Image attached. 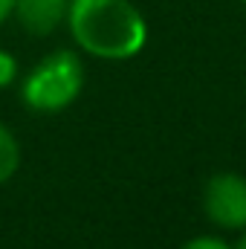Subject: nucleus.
<instances>
[{"label": "nucleus", "mask_w": 246, "mask_h": 249, "mask_svg": "<svg viewBox=\"0 0 246 249\" xmlns=\"http://www.w3.org/2000/svg\"><path fill=\"white\" fill-rule=\"evenodd\" d=\"M67 29L99 61H130L148 44V23L130 0H70Z\"/></svg>", "instance_id": "obj_1"}, {"label": "nucleus", "mask_w": 246, "mask_h": 249, "mask_svg": "<svg viewBox=\"0 0 246 249\" xmlns=\"http://www.w3.org/2000/svg\"><path fill=\"white\" fill-rule=\"evenodd\" d=\"M84 90V64L72 50H55L35 64L23 84L20 99L35 113H61Z\"/></svg>", "instance_id": "obj_2"}, {"label": "nucleus", "mask_w": 246, "mask_h": 249, "mask_svg": "<svg viewBox=\"0 0 246 249\" xmlns=\"http://www.w3.org/2000/svg\"><path fill=\"white\" fill-rule=\"evenodd\" d=\"M203 212L206 217L229 232L246 229V177L235 171L211 174L203 186Z\"/></svg>", "instance_id": "obj_3"}, {"label": "nucleus", "mask_w": 246, "mask_h": 249, "mask_svg": "<svg viewBox=\"0 0 246 249\" xmlns=\"http://www.w3.org/2000/svg\"><path fill=\"white\" fill-rule=\"evenodd\" d=\"M70 0H15L12 15L15 20L35 38H44L67 23Z\"/></svg>", "instance_id": "obj_4"}, {"label": "nucleus", "mask_w": 246, "mask_h": 249, "mask_svg": "<svg viewBox=\"0 0 246 249\" xmlns=\"http://www.w3.org/2000/svg\"><path fill=\"white\" fill-rule=\"evenodd\" d=\"M20 168V142L12 133V127L0 122V186L9 183Z\"/></svg>", "instance_id": "obj_5"}, {"label": "nucleus", "mask_w": 246, "mask_h": 249, "mask_svg": "<svg viewBox=\"0 0 246 249\" xmlns=\"http://www.w3.org/2000/svg\"><path fill=\"white\" fill-rule=\"evenodd\" d=\"M180 249H235V247H232L229 241L217 238V235H197V238L185 241Z\"/></svg>", "instance_id": "obj_6"}, {"label": "nucleus", "mask_w": 246, "mask_h": 249, "mask_svg": "<svg viewBox=\"0 0 246 249\" xmlns=\"http://www.w3.org/2000/svg\"><path fill=\"white\" fill-rule=\"evenodd\" d=\"M15 78H18V61L6 50H0V87H9Z\"/></svg>", "instance_id": "obj_7"}, {"label": "nucleus", "mask_w": 246, "mask_h": 249, "mask_svg": "<svg viewBox=\"0 0 246 249\" xmlns=\"http://www.w3.org/2000/svg\"><path fill=\"white\" fill-rule=\"evenodd\" d=\"M12 6H15V0H0V23L6 18H12Z\"/></svg>", "instance_id": "obj_8"}, {"label": "nucleus", "mask_w": 246, "mask_h": 249, "mask_svg": "<svg viewBox=\"0 0 246 249\" xmlns=\"http://www.w3.org/2000/svg\"><path fill=\"white\" fill-rule=\"evenodd\" d=\"M235 249H246V229H244V232H241V241L235 244Z\"/></svg>", "instance_id": "obj_9"}, {"label": "nucleus", "mask_w": 246, "mask_h": 249, "mask_svg": "<svg viewBox=\"0 0 246 249\" xmlns=\"http://www.w3.org/2000/svg\"><path fill=\"white\" fill-rule=\"evenodd\" d=\"M241 6H244V9H246V0H241Z\"/></svg>", "instance_id": "obj_10"}]
</instances>
